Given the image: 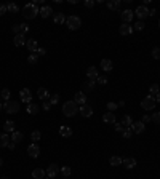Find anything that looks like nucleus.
<instances>
[{"label":"nucleus","mask_w":160,"mask_h":179,"mask_svg":"<svg viewBox=\"0 0 160 179\" xmlns=\"http://www.w3.org/2000/svg\"><path fill=\"white\" fill-rule=\"evenodd\" d=\"M63 114H64L66 117H74V115H77V114H79V104H77V102H75L74 99L64 102V104H63Z\"/></svg>","instance_id":"nucleus-1"},{"label":"nucleus","mask_w":160,"mask_h":179,"mask_svg":"<svg viewBox=\"0 0 160 179\" xmlns=\"http://www.w3.org/2000/svg\"><path fill=\"white\" fill-rule=\"evenodd\" d=\"M39 13H40V8L37 6L35 3H27L23 8V16L26 18V19H34Z\"/></svg>","instance_id":"nucleus-2"},{"label":"nucleus","mask_w":160,"mask_h":179,"mask_svg":"<svg viewBox=\"0 0 160 179\" xmlns=\"http://www.w3.org/2000/svg\"><path fill=\"white\" fill-rule=\"evenodd\" d=\"M66 24H67V27L71 31H77L80 29V26H82V19L79 16H75V15H71L66 18Z\"/></svg>","instance_id":"nucleus-3"},{"label":"nucleus","mask_w":160,"mask_h":179,"mask_svg":"<svg viewBox=\"0 0 160 179\" xmlns=\"http://www.w3.org/2000/svg\"><path fill=\"white\" fill-rule=\"evenodd\" d=\"M3 109L6 114H16L18 110H19V102L16 101H6L3 102Z\"/></svg>","instance_id":"nucleus-4"},{"label":"nucleus","mask_w":160,"mask_h":179,"mask_svg":"<svg viewBox=\"0 0 160 179\" xmlns=\"http://www.w3.org/2000/svg\"><path fill=\"white\" fill-rule=\"evenodd\" d=\"M155 104H157L155 98L149 95V96H146V98L143 99V102H141V107H143L144 110H152V109L155 107Z\"/></svg>","instance_id":"nucleus-5"},{"label":"nucleus","mask_w":160,"mask_h":179,"mask_svg":"<svg viewBox=\"0 0 160 179\" xmlns=\"http://www.w3.org/2000/svg\"><path fill=\"white\" fill-rule=\"evenodd\" d=\"M19 98L23 102H26V104H31L32 102V93L29 91V88H23L21 93H19Z\"/></svg>","instance_id":"nucleus-6"},{"label":"nucleus","mask_w":160,"mask_h":179,"mask_svg":"<svg viewBox=\"0 0 160 179\" xmlns=\"http://www.w3.org/2000/svg\"><path fill=\"white\" fill-rule=\"evenodd\" d=\"M135 15L139 18V21H143L144 18H147L149 16V10L144 6V5H141V6H138L136 10H135Z\"/></svg>","instance_id":"nucleus-7"},{"label":"nucleus","mask_w":160,"mask_h":179,"mask_svg":"<svg viewBox=\"0 0 160 179\" xmlns=\"http://www.w3.org/2000/svg\"><path fill=\"white\" fill-rule=\"evenodd\" d=\"M120 18H122V21H123L125 24H128V23L133 21L135 11H131V10H123V11H122V15H120Z\"/></svg>","instance_id":"nucleus-8"},{"label":"nucleus","mask_w":160,"mask_h":179,"mask_svg":"<svg viewBox=\"0 0 160 179\" xmlns=\"http://www.w3.org/2000/svg\"><path fill=\"white\" fill-rule=\"evenodd\" d=\"M27 154H29L31 158H37V157L40 155V147L34 143V144H31L29 147H27Z\"/></svg>","instance_id":"nucleus-9"},{"label":"nucleus","mask_w":160,"mask_h":179,"mask_svg":"<svg viewBox=\"0 0 160 179\" xmlns=\"http://www.w3.org/2000/svg\"><path fill=\"white\" fill-rule=\"evenodd\" d=\"M130 128L133 130V133L141 134V133H144V130H146V123H143V121H133V125Z\"/></svg>","instance_id":"nucleus-10"},{"label":"nucleus","mask_w":160,"mask_h":179,"mask_svg":"<svg viewBox=\"0 0 160 179\" xmlns=\"http://www.w3.org/2000/svg\"><path fill=\"white\" fill-rule=\"evenodd\" d=\"M79 112H80V115H82V117H85V118H90V117L93 115V109H91L88 104L80 106V107H79Z\"/></svg>","instance_id":"nucleus-11"},{"label":"nucleus","mask_w":160,"mask_h":179,"mask_svg":"<svg viewBox=\"0 0 160 179\" xmlns=\"http://www.w3.org/2000/svg\"><path fill=\"white\" fill-rule=\"evenodd\" d=\"M74 101L77 102V104H80V106L87 104V95L83 91H77V93H75V96H74Z\"/></svg>","instance_id":"nucleus-12"},{"label":"nucleus","mask_w":160,"mask_h":179,"mask_svg":"<svg viewBox=\"0 0 160 179\" xmlns=\"http://www.w3.org/2000/svg\"><path fill=\"white\" fill-rule=\"evenodd\" d=\"M59 173V166L58 165H56V163H51L48 168H46V176H48V177H54L56 174H58Z\"/></svg>","instance_id":"nucleus-13"},{"label":"nucleus","mask_w":160,"mask_h":179,"mask_svg":"<svg viewBox=\"0 0 160 179\" xmlns=\"http://www.w3.org/2000/svg\"><path fill=\"white\" fill-rule=\"evenodd\" d=\"M122 165H123L127 169H133V168L136 166V158H133V157H125L123 162H122Z\"/></svg>","instance_id":"nucleus-14"},{"label":"nucleus","mask_w":160,"mask_h":179,"mask_svg":"<svg viewBox=\"0 0 160 179\" xmlns=\"http://www.w3.org/2000/svg\"><path fill=\"white\" fill-rule=\"evenodd\" d=\"M133 31H135V29H133V26L125 24V23L122 24V26H120V29H119V32H120L122 35H131V34H133Z\"/></svg>","instance_id":"nucleus-15"},{"label":"nucleus","mask_w":160,"mask_h":179,"mask_svg":"<svg viewBox=\"0 0 160 179\" xmlns=\"http://www.w3.org/2000/svg\"><path fill=\"white\" fill-rule=\"evenodd\" d=\"M26 35L24 34H18V35H15V39H13V43L16 45V46H24L26 45Z\"/></svg>","instance_id":"nucleus-16"},{"label":"nucleus","mask_w":160,"mask_h":179,"mask_svg":"<svg viewBox=\"0 0 160 179\" xmlns=\"http://www.w3.org/2000/svg\"><path fill=\"white\" fill-rule=\"evenodd\" d=\"M39 110H40V107L35 104V102H31V104H27V107H26V112L29 115H35V114H39Z\"/></svg>","instance_id":"nucleus-17"},{"label":"nucleus","mask_w":160,"mask_h":179,"mask_svg":"<svg viewBox=\"0 0 160 179\" xmlns=\"http://www.w3.org/2000/svg\"><path fill=\"white\" fill-rule=\"evenodd\" d=\"M101 69L104 72H110L112 69H114V64H112L110 59H102L101 61Z\"/></svg>","instance_id":"nucleus-18"},{"label":"nucleus","mask_w":160,"mask_h":179,"mask_svg":"<svg viewBox=\"0 0 160 179\" xmlns=\"http://www.w3.org/2000/svg\"><path fill=\"white\" fill-rule=\"evenodd\" d=\"M87 77H88L90 80H96V79L99 77L98 69H96V67H93V66H91V67H88V69H87Z\"/></svg>","instance_id":"nucleus-19"},{"label":"nucleus","mask_w":160,"mask_h":179,"mask_svg":"<svg viewBox=\"0 0 160 179\" xmlns=\"http://www.w3.org/2000/svg\"><path fill=\"white\" fill-rule=\"evenodd\" d=\"M107 8L110 11H119L120 10V0H109L107 2Z\"/></svg>","instance_id":"nucleus-20"},{"label":"nucleus","mask_w":160,"mask_h":179,"mask_svg":"<svg viewBox=\"0 0 160 179\" xmlns=\"http://www.w3.org/2000/svg\"><path fill=\"white\" fill-rule=\"evenodd\" d=\"M51 13H53V8L48 6V5H43V6L40 8V13H39V15H42V18H50Z\"/></svg>","instance_id":"nucleus-21"},{"label":"nucleus","mask_w":160,"mask_h":179,"mask_svg":"<svg viewBox=\"0 0 160 179\" xmlns=\"http://www.w3.org/2000/svg\"><path fill=\"white\" fill-rule=\"evenodd\" d=\"M26 46H27V50H29L31 53H35L37 48H39V46H37V40H35V39H29V40L26 42Z\"/></svg>","instance_id":"nucleus-22"},{"label":"nucleus","mask_w":160,"mask_h":179,"mask_svg":"<svg viewBox=\"0 0 160 179\" xmlns=\"http://www.w3.org/2000/svg\"><path fill=\"white\" fill-rule=\"evenodd\" d=\"M46 176V171L45 169H42V168H35L34 171H32V177L34 179H43Z\"/></svg>","instance_id":"nucleus-23"},{"label":"nucleus","mask_w":160,"mask_h":179,"mask_svg":"<svg viewBox=\"0 0 160 179\" xmlns=\"http://www.w3.org/2000/svg\"><path fill=\"white\" fill-rule=\"evenodd\" d=\"M102 121H104V123H115L114 112H106V114L102 115Z\"/></svg>","instance_id":"nucleus-24"},{"label":"nucleus","mask_w":160,"mask_h":179,"mask_svg":"<svg viewBox=\"0 0 160 179\" xmlns=\"http://www.w3.org/2000/svg\"><path fill=\"white\" fill-rule=\"evenodd\" d=\"M59 134H61L63 138H71V136H72V130H71L69 126L63 125V126H59Z\"/></svg>","instance_id":"nucleus-25"},{"label":"nucleus","mask_w":160,"mask_h":179,"mask_svg":"<svg viewBox=\"0 0 160 179\" xmlns=\"http://www.w3.org/2000/svg\"><path fill=\"white\" fill-rule=\"evenodd\" d=\"M10 141H11L10 136H8L6 133H2V134H0V147H8Z\"/></svg>","instance_id":"nucleus-26"},{"label":"nucleus","mask_w":160,"mask_h":179,"mask_svg":"<svg viewBox=\"0 0 160 179\" xmlns=\"http://www.w3.org/2000/svg\"><path fill=\"white\" fill-rule=\"evenodd\" d=\"M23 138H24V134L21 133V131H13V133H11V141H13V143L15 144H18V143H21V141H23Z\"/></svg>","instance_id":"nucleus-27"},{"label":"nucleus","mask_w":160,"mask_h":179,"mask_svg":"<svg viewBox=\"0 0 160 179\" xmlns=\"http://www.w3.org/2000/svg\"><path fill=\"white\" fill-rule=\"evenodd\" d=\"M15 121L13 120H8V121H5V125H3V131L5 133H13L15 131Z\"/></svg>","instance_id":"nucleus-28"},{"label":"nucleus","mask_w":160,"mask_h":179,"mask_svg":"<svg viewBox=\"0 0 160 179\" xmlns=\"http://www.w3.org/2000/svg\"><path fill=\"white\" fill-rule=\"evenodd\" d=\"M53 21H54V24H64L66 23V15L64 13H56L53 16Z\"/></svg>","instance_id":"nucleus-29"},{"label":"nucleus","mask_w":160,"mask_h":179,"mask_svg":"<svg viewBox=\"0 0 160 179\" xmlns=\"http://www.w3.org/2000/svg\"><path fill=\"white\" fill-rule=\"evenodd\" d=\"M37 96L43 101V99H48L50 98V93H48V90H46V88H39V90H37Z\"/></svg>","instance_id":"nucleus-30"},{"label":"nucleus","mask_w":160,"mask_h":179,"mask_svg":"<svg viewBox=\"0 0 160 179\" xmlns=\"http://www.w3.org/2000/svg\"><path fill=\"white\" fill-rule=\"evenodd\" d=\"M122 162H123V158L119 157V155H114V157H110V158H109L110 166H119V165H122Z\"/></svg>","instance_id":"nucleus-31"},{"label":"nucleus","mask_w":160,"mask_h":179,"mask_svg":"<svg viewBox=\"0 0 160 179\" xmlns=\"http://www.w3.org/2000/svg\"><path fill=\"white\" fill-rule=\"evenodd\" d=\"M122 125H123L125 128H130L131 125H133V118H131V115H123V118H122Z\"/></svg>","instance_id":"nucleus-32"},{"label":"nucleus","mask_w":160,"mask_h":179,"mask_svg":"<svg viewBox=\"0 0 160 179\" xmlns=\"http://www.w3.org/2000/svg\"><path fill=\"white\" fill-rule=\"evenodd\" d=\"M158 91H160V88H158V85L157 83H152V85H150V87H149V95L150 96H157L158 95Z\"/></svg>","instance_id":"nucleus-33"},{"label":"nucleus","mask_w":160,"mask_h":179,"mask_svg":"<svg viewBox=\"0 0 160 179\" xmlns=\"http://www.w3.org/2000/svg\"><path fill=\"white\" fill-rule=\"evenodd\" d=\"M31 139H32L34 143L37 144V143H39V141L42 139V133H40V131H37V130H35V131H32V133H31Z\"/></svg>","instance_id":"nucleus-34"},{"label":"nucleus","mask_w":160,"mask_h":179,"mask_svg":"<svg viewBox=\"0 0 160 179\" xmlns=\"http://www.w3.org/2000/svg\"><path fill=\"white\" fill-rule=\"evenodd\" d=\"M0 95H2V99H3V101H10V98H11V91L8 90V88H3Z\"/></svg>","instance_id":"nucleus-35"},{"label":"nucleus","mask_w":160,"mask_h":179,"mask_svg":"<svg viewBox=\"0 0 160 179\" xmlns=\"http://www.w3.org/2000/svg\"><path fill=\"white\" fill-rule=\"evenodd\" d=\"M59 171H61V174H63L64 177H69V176H71V173H72V169H71V166H63V168L59 169Z\"/></svg>","instance_id":"nucleus-36"},{"label":"nucleus","mask_w":160,"mask_h":179,"mask_svg":"<svg viewBox=\"0 0 160 179\" xmlns=\"http://www.w3.org/2000/svg\"><path fill=\"white\" fill-rule=\"evenodd\" d=\"M83 88H85V91H93V90H95V80L87 82L85 85H83Z\"/></svg>","instance_id":"nucleus-37"},{"label":"nucleus","mask_w":160,"mask_h":179,"mask_svg":"<svg viewBox=\"0 0 160 179\" xmlns=\"http://www.w3.org/2000/svg\"><path fill=\"white\" fill-rule=\"evenodd\" d=\"M37 61H39V56H37L35 53H31L29 58H27V62L29 64H37Z\"/></svg>","instance_id":"nucleus-38"},{"label":"nucleus","mask_w":160,"mask_h":179,"mask_svg":"<svg viewBox=\"0 0 160 179\" xmlns=\"http://www.w3.org/2000/svg\"><path fill=\"white\" fill-rule=\"evenodd\" d=\"M6 10L11 11V13H18V10H19V8H18L16 3H8V5H6Z\"/></svg>","instance_id":"nucleus-39"},{"label":"nucleus","mask_w":160,"mask_h":179,"mask_svg":"<svg viewBox=\"0 0 160 179\" xmlns=\"http://www.w3.org/2000/svg\"><path fill=\"white\" fill-rule=\"evenodd\" d=\"M131 134H133V130H131V128H125V130H123V133H122V136H123L125 139H130Z\"/></svg>","instance_id":"nucleus-40"},{"label":"nucleus","mask_w":160,"mask_h":179,"mask_svg":"<svg viewBox=\"0 0 160 179\" xmlns=\"http://www.w3.org/2000/svg\"><path fill=\"white\" fill-rule=\"evenodd\" d=\"M150 118H152L154 123L160 125V112H155V114H152V115H150Z\"/></svg>","instance_id":"nucleus-41"},{"label":"nucleus","mask_w":160,"mask_h":179,"mask_svg":"<svg viewBox=\"0 0 160 179\" xmlns=\"http://www.w3.org/2000/svg\"><path fill=\"white\" fill-rule=\"evenodd\" d=\"M11 31L15 32V35L23 34V32H21V24H13V26H11Z\"/></svg>","instance_id":"nucleus-42"},{"label":"nucleus","mask_w":160,"mask_h":179,"mask_svg":"<svg viewBox=\"0 0 160 179\" xmlns=\"http://www.w3.org/2000/svg\"><path fill=\"white\" fill-rule=\"evenodd\" d=\"M58 101H59V95H58V93H56V95H53V96H50V102H51V106L58 104Z\"/></svg>","instance_id":"nucleus-43"},{"label":"nucleus","mask_w":160,"mask_h":179,"mask_svg":"<svg viewBox=\"0 0 160 179\" xmlns=\"http://www.w3.org/2000/svg\"><path fill=\"white\" fill-rule=\"evenodd\" d=\"M152 58L154 59H160V48H158V46H155V48L152 50Z\"/></svg>","instance_id":"nucleus-44"},{"label":"nucleus","mask_w":160,"mask_h":179,"mask_svg":"<svg viewBox=\"0 0 160 179\" xmlns=\"http://www.w3.org/2000/svg\"><path fill=\"white\" fill-rule=\"evenodd\" d=\"M96 82H98L99 85H106V83H107V77H106V75H99V77L96 79Z\"/></svg>","instance_id":"nucleus-45"},{"label":"nucleus","mask_w":160,"mask_h":179,"mask_svg":"<svg viewBox=\"0 0 160 179\" xmlns=\"http://www.w3.org/2000/svg\"><path fill=\"white\" fill-rule=\"evenodd\" d=\"M114 130L117 131V133H123V130H125V126L122 125V123H114Z\"/></svg>","instance_id":"nucleus-46"},{"label":"nucleus","mask_w":160,"mask_h":179,"mask_svg":"<svg viewBox=\"0 0 160 179\" xmlns=\"http://www.w3.org/2000/svg\"><path fill=\"white\" fill-rule=\"evenodd\" d=\"M133 29H135V31H143V29H144V23H143V21H138V23L135 24Z\"/></svg>","instance_id":"nucleus-47"},{"label":"nucleus","mask_w":160,"mask_h":179,"mask_svg":"<svg viewBox=\"0 0 160 179\" xmlns=\"http://www.w3.org/2000/svg\"><path fill=\"white\" fill-rule=\"evenodd\" d=\"M117 107H119V104H115V102H107V109H109V112H114Z\"/></svg>","instance_id":"nucleus-48"},{"label":"nucleus","mask_w":160,"mask_h":179,"mask_svg":"<svg viewBox=\"0 0 160 179\" xmlns=\"http://www.w3.org/2000/svg\"><path fill=\"white\" fill-rule=\"evenodd\" d=\"M45 53H46V50H45V48H37V51H35V54H37V56H43Z\"/></svg>","instance_id":"nucleus-49"},{"label":"nucleus","mask_w":160,"mask_h":179,"mask_svg":"<svg viewBox=\"0 0 160 179\" xmlns=\"http://www.w3.org/2000/svg\"><path fill=\"white\" fill-rule=\"evenodd\" d=\"M42 107H43V110H50V109H51V102H50V101H48V102H43Z\"/></svg>","instance_id":"nucleus-50"},{"label":"nucleus","mask_w":160,"mask_h":179,"mask_svg":"<svg viewBox=\"0 0 160 179\" xmlns=\"http://www.w3.org/2000/svg\"><path fill=\"white\" fill-rule=\"evenodd\" d=\"M21 32H23V34L29 32V26H27V24H21Z\"/></svg>","instance_id":"nucleus-51"},{"label":"nucleus","mask_w":160,"mask_h":179,"mask_svg":"<svg viewBox=\"0 0 160 179\" xmlns=\"http://www.w3.org/2000/svg\"><path fill=\"white\" fill-rule=\"evenodd\" d=\"M85 6H87V8H93V6H95V2H93V0H87Z\"/></svg>","instance_id":"nucleus-52"},{"label":"nucleus","mask_w":160,"mask_h":179,"mask_svg":"<svg viewBox=\"0 0 160 179\" xmlns=\"http://www.w3.org/2000/svg\"><path fill=\"white\" fill-rule=\"evenodd\" d=\"M8 10H6V5H0V16H2V15H5Z\"/></svg>","instance_id":"nucleus-53"},{"label":"nucleus","mask_w":160,"mask_h":179,"mask_svg":"<svg viewBox=\"0 0 160 179\" xmlns=\"http://www.w3.org/2000/svg\"><path fill=\"white\" fill-rule=\"evenodd\" d=\"M143 123H147V121H152V118H150V115H143Z\"/></svg>","instance_id":"nucleus-54"},{"label":"nucleus","mask_w":160,"mask_h":179,"mask_svg":"<svg viewBox=\"0 0 160 179\" xmlns=\"http://www.w3.org/2000/svg\"><path fill=\"white\" fill-rule=\"evenodd\" d=\"M155 13H157L155 10H149V16H155Z\"/></svg>","instance_id":"nucleus-55"},{"label":"nucleus","mask_w":160,"mask_h":179,"mask_svg":"<svg viewBox=\"0 0 160 179\" xmlns=\"http://www.w3.org/2000/svg\"><path fill=\"white\" fill-rule=\"evenodd\" d=\"M15 146H16V144H15V143H13V141H11V143H10V144H8V149H15Z\"/></svg>","instance_id":"nucleus-56"},{"label":"nucleus","mask_w":160,"mask_h":179,"mask_svg":"<svg viewBox=\"0 0 160 179\" xmlns=\"http://www.w3.org/2000/svg\"><path fill=\"white\" fill-rule=\"evenodd\" d=\"M155 102H160V91H158V95L155 96Z\"/></svg>","instance_id":"nucleus-57"},{"label":"nucleus","mask_w":160,"mask_h":179,"mask_svg":"<svg viewBox=\"0 0 160 179\" xmlns=\"http://www.w3.org/2000/svg\"><path fill=\"white\" fill-rule=\"evenodd\" d=\"M2 165H3V160H2V158H0V166H2Z\"/></svg>","instance_id":"nucleus-58"},{"label":"nucleus","mask_w":160,"mask_h":179,"mask_svg":"<svg viewBox=\"0 0 160 179\" xmlns=\"http://www.w3.org/2000/svg\"><path fill=\"white\" fill-rule=\"evenodd\" d=\"M2 107H3V104H2V101H0V110H2Z\"/></svg>","instance_id":"nucleus-59"},{"label":"nucleus","mask_w":160,"mask_h":179,"mask_svg":"<svg viewBox=\"0 0 160 179\" xmlns=\"http://www.w3.org/2000/svg\"><path fill=\"white\" fill-rule=\"evenodd\" d=\"M43 179H51V177H43Z\"/></svg>","instance_id":"nucleus-60"},{"label":"nucleus","mask_w":160,"mask_h":179,"mask_svg":"<svg viewBox=\"0 0 160 179\" xmlns=\"http://www.w3.org/2000/svg\"><path fill=\"white\" fill-rule=\"evenodd\" d=\"M2 179H8V177H2Z\"/></svg>","instance_id":"nucleus-61"},{"label":"nucleus","mask_w":160,"mask_h":179,"mask_svg":"<svg viewBox=\"0 0 160 179\" xmlns=\"http://www.w3.org/2000/svg\"><path fill=\"white\" fill-rule=\"evenodd\" d=\"M158 27H160V21H158Z\"/></svg>","instance_id":"nucleus-62"},{"label":"nucleus","mask_w":160,"mask_h":179,"mask_svg":"<svg viewBox=\"0 0 160 179\" xmlns=\"http://www.w3.org/2000/svg\"><path fill=\"white\" fill-rule=\"evenodd\" d=\"M64 179H67V177H64Z\"/></svg>","instance_id":"nucleus-63"}]
</instances>
